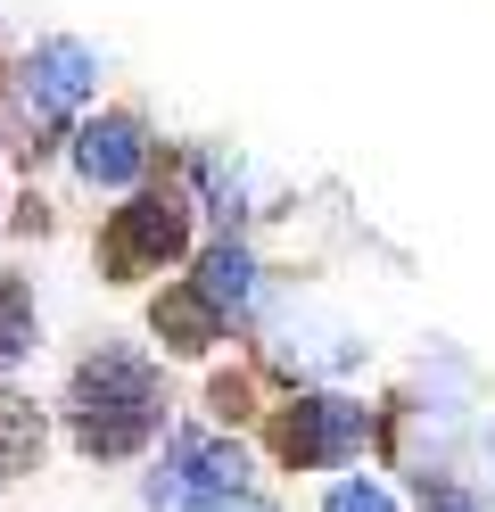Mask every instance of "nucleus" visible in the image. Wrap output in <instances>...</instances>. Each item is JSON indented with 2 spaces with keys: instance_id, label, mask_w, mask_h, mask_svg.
<instances>
[{
  "instance_id": "nucleus-13",
  "label": "nucleus",
  "mask_w": 495,
  "mask_h": 512,
  "mask_svg": "<svg viewBox=\"0 0 495 512\" xmlns=\"http://www.w3.org/2000/svg\"><path fill=\"white\" fill-rule=\"evenodd\" d=\"M421 512H479V496H462V488H429Z\"/></svg>"
},
{
  "instance_id": "nucleus-9",
  "label": "nucleus",
  "mask_w": 495,
  "mask_h": 512,
  "mask_svg": "<svg viewBox=\"0 0 495 512\" xmlns=\"http://www.w3.org/2000/svg\"><path fill=\"white\" fill-rule=\"evenodd\" d=\"M248 290H256V265H248L240 240H215L207 256H198V298H207L215 314L223 306H248Z\"/></svg>"
},
{
  "instance_id": "nucleus-14",
  "label": "nucleus",
  "mask_w": 495,
  "mask_h": 512,
  "mask_svg": "<svg viewBox=\"0 0 495 512\" xmlns=\"http://www.w3.org/2000/svg\"><path fill=\"white\" fill-rule=\"evenodd\" d=\"M215 512H273V504H264V496H240V504H215Z\"/></svg>"
},
{
  "instance_id": "nucleus-10",
  "label": "nucleus",
  "mask_w": 495,
  "mask_h": 512,
  "mask_svg": "<svg viewBox=\"0 0 495 512\" xmlns=\"http://www.w3.org/2000/svg\"><path fill=\"white\" fill-rule=\"evenodd\" d=\"M33 339H42V323H33V290H25V273L0 265V372L25 364Z\"/></svg>"
},
{
  "instance_id": "nucleus-2",
  "label": "nucleus",
  "mask_w": 495,
  "mask_h": 512,
  "mask_svg": "<svg viewBox=\"0 0 495 512\" xmlns=\"http://www.w3.org/2000/svg\"><path fill=\"white\" fill-rule=\"evenodd\" d=\"M248 496V455L215 430H174L165 463L149 471V504L157 512H215Z\"/></svg>"
},
{
  "instance_id": "nucleus-4",
  "label": "nucleus",
  "mask_w": 495,
  "mask_h": 512,
  "mask_svg": "<svg viewBox=\"0 0 495 512\" xmlns=\"http://www.w3.org/2000/svg\"><path fill=\"white\" fill-rule=\"evenodd\" d=\"M363 446V405L355 397H297L289 413H273V455L314 471V463H339Z\"/></svg>"
},
{
  "instance_id": "nucleus-3",
  "label": "nucleus",
  "mask_w": 495,
  "mask_h": 512,
  "mask_svg": "<svg viewBox=\"0 0 495 512\" xmlns=\"http://www.w3.org/2000/svg\"><path fill=\"white\" fill-rule=\"evenodd\" d=\"M182 248H190V199L182 190H141L108 215L99 265H108V281H141V273H165Z\"/></svg>"
},
{
  "instance_id": "nucleus-5",
  "label": "nucleus",
  "mask_w": 495,
  "mask_h": 512,
  "mask_svg": "<svg viewBox=\"0 0 495 512\" xmlns=\"http://www.w3.org/2000/svg\"><path fill=\"white\" fill-rule=\"evenodd\" d=\"M141 166H149V141H141V124H132V116H91L83 133H75V174L91 190H124Z\"/></svg>"
},
{
  "instance_id": "nucleus-11",
  "label": "nucleus",
  "mask_w": 495,
  "mask_h": 512,
  "mask_svg": "<svg viewBox=\"0 0 495 512\" xmlns=\"http://www.w3.org/2000/svg\"><path fill=\"white\" fill-rule=\"evenodd\" d=\"M207 405L223 413V422H248V413H256V380H248V372H215Z\"/></svg>"
},
{
  "instance_id": "nucleus-6",
  "label": "nucleus",
  "mask_w": 495,
  "mask_h": 512,
  "mask_svg": "<svg viewBox=\"0 0 495 512\" xmlns=\"http://www.w3.org/2000/svg\"><path fill=\"white\" fill-rule=\"evenodd\" d=\"M25 83H33V100H42L50 116H66V108H83L91 100V83H99V58L83 50V42H33V58H25V67H17Z\"/></svg>"
},
{
  "instance_id": "nucleus-1",
  "label": "nucleus",
  "mask_w": 495,
  "mask_h": 512,
  "mask_svg": "<svg viewBox=\"0 0 495 512\" xmlns=\"http://www.w3.org/2000/svg\"><path fill=\"white\" fill-rule=\"evenodd\" d=\"M66 430L91 463H124L165 430V380L141 347H91L66 380Z\"/></svg>"
},
{
  "instance_id": "nucleus-12",
  "label": "nucleus",
  "mask_w": 495,
  "mask_h": 512,
  "mask_svg": "<svg viewBox=\"0 0 495 512\" xmlns=\"http://www.w3.org/2000/svg\"><path fill=\"white\" fill-rule=\"evenodd\" d=\"M322 512H396V504H388V488H372V479H347V488L322 496Z\"/></svg>"
},
{
  "instance_id": "nucleus-7",
  "label": "nucleus",
  "mask_w": 495,
  "mask_h": 512,
  "mask_svg": "<svg viewBox=\"0 0 495 512\" xmlns=\"http://www.w3.org/2000/svg\"><path fill=\"white\" fill-rule=\"evenodd\" d=\"M149 331L174 347V356H207V347L223 339V314L198 298V281L190 290H157V306H149Z\"/></svg>"
},
{
  "instance_id": "nucleus-8",
  "label": "nucleus",
  "mask_w": 495,
  "mask_h": 512,
  "mask_svg": "<svg viewBox=\"0 0 495 512\" xmlns=\"http://www.w3.org/2000/svg\"><path fill=\"white\" fill-rule=\"evenodd\" d=\"M50 455V422H42V405L17 397V389H0V479H33Z\"/></svg>"
}]
</instances>
